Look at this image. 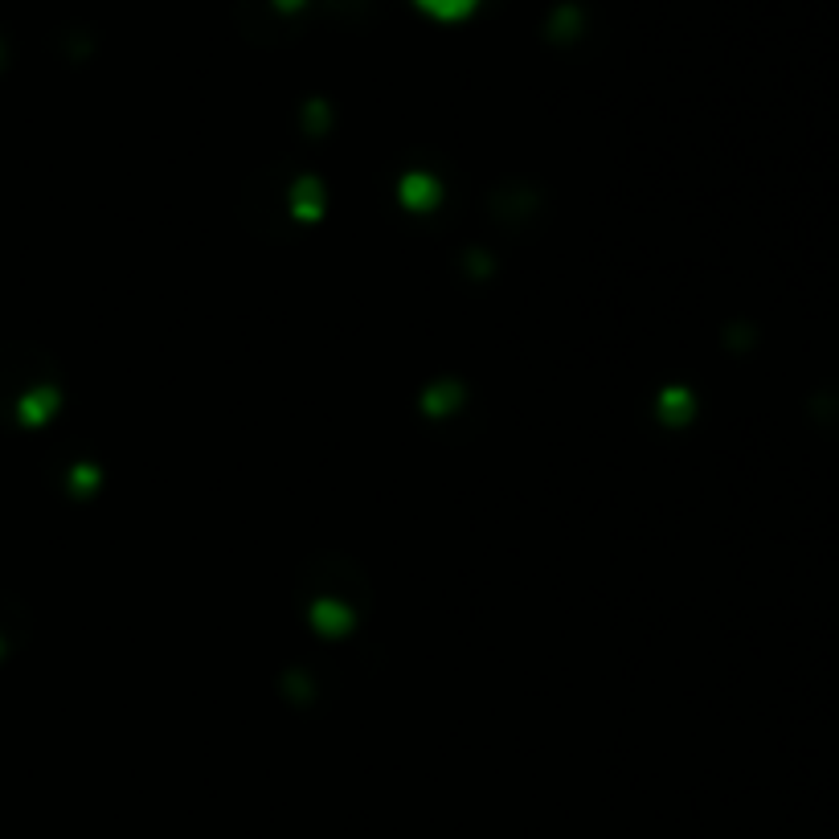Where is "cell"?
<instances>
[{
	"instance_id": "cell-1",
	"label": "cell",
	"mask_w": 839,
	"mask_h": 839,
	"mask_svg": "<svg viewBox=\"0 0 839 839\" xmlns=\"http://www.w3.org/2000/svg\"><path fill=\"white\" fill-rule=\"evenodd\" d=\"M418 5L430 9L434 17H463V13H471L475 0H418Z\"/></svg>"
}]
</instances>
